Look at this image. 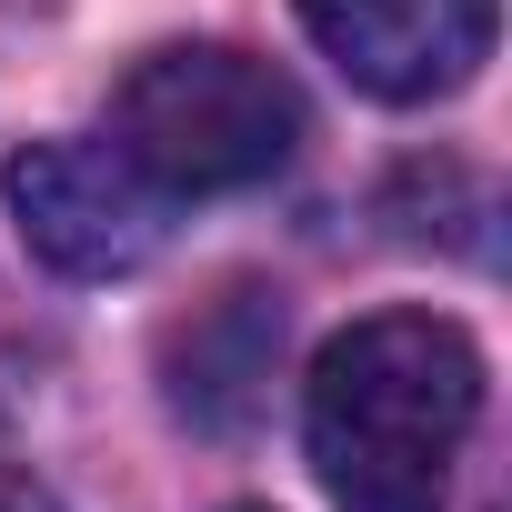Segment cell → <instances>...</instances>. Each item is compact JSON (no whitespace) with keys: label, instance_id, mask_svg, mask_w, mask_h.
I'll return each instance as SVG.
<instances>
[{"label":"cell","instance_id":"cell-3","mask_svg":"<svg viewBox=\"0 0 512 512\" xmlns=\"http://www.w3.org/2000/svg\"><path fill=\"white\" fill-rule=\"evenodd\" d=\"M21 221V251L51 262L61 282H121L171 241V191L141 181L111 141H31L0 171Z\"/></svg>","mask_w":512,"mask_h":512},{"label":"cell","instance_id":"cell-1","mask_svg":"<svg viewBox=\"0 0 512 512\" xmlns=\"http://www.w3.org/2000/svg\"><path fill=\"white\" fill-rule=\"evenodd\" d=\"M482 422V352L442 312H372L322 342L302 442L332 512H442Z\"/></svg>","mask_w":512,"mask_h":512},{"label":"cell","instance_id":"cell-5","mask_svg":"<svg viewBox=\"0 0 512 512\" xmlns=\"http://www.w3.org/2000/svg\"><path fill=\"white\" fill-rule=\"evenodd\" d=\"M0 512H61V502H51V482H31V472L0 462Z\"/></svg>","mask_w":512,"mask_h":512},{"label":"cell","instance_id":"cell-4","mask_svg":"<svg viewBox=\"0 0 512 512\" xmlns=\"http://www.w3.org/2000/svg\"><path fill=\"white\" fill-rule=\"evenodd\" d=\"M292 11L322 61L392 111L452 101L492 61V0H292Z\"/></svg>","mask_w":512,"mask_h":512},{"label":"cell","instance_id":"cell-2","mask_svg":"<svg viewBox=\"0 0 512 512\" xmlns=\"http://www.w3.org/2000/svg\"><path fill=\"white\" fill-rule=\"evenodd\" d=\"M101 141L141 181H161L171 201L262 191L302 151V91L241 41H171V51H141L121 71Z\"/></svg>","mask_w":512,"mask_h":512}]
</instances>
